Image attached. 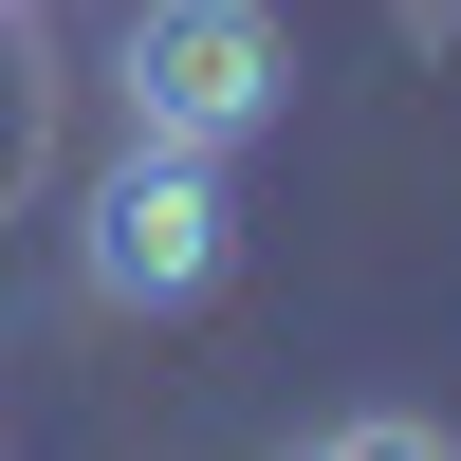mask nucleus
<instances>
[{"label":"nucleus","instance_id":"nucleus-2","mask_svg":"<svg viewBox=\"0 0 461 461\" xmlns=\"http://www.w3.org/2000/svg\"><path fill=\"white\" fill-rule=\"evenodd\" d=\"M221 258H240V203H221L203 148H130V167L93 185V221H74V277H93L111 314H203Z\"/></svg>","mask_w":461,"mask_h":461},{"label":"nucleus","instance_id":"nucleus-1","mask_svg":"<svg viewBox=\"0 0 461 461\" xmlns=\"http://www.w3.org/2000/svg\"><path fill=\"white\" fill-rule=\"evenodd\" d=\"M295 93L277 56V0H130V37H111V130L130 148H258Z\"/></svg>","mask_w":461,"mask_h":461},{"label":"nucleus","instance_id":"nucleus-3","mask_svg":"<svg viewBox=\"0 0 461 461\" xmlns=\"http://www.w3.org/2000/svg\"><path fill=\"white\" fill-rule=\"evenodd\" d=\"M295 461H461V443L425 425V406H351V425H314Z\"/></svg>","mask_w":461,"mask_h":461}]
</instances>
